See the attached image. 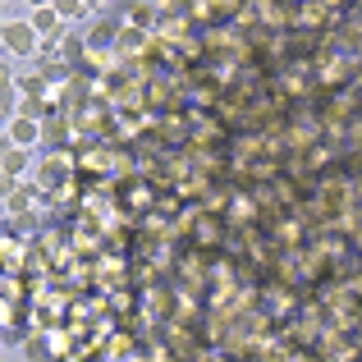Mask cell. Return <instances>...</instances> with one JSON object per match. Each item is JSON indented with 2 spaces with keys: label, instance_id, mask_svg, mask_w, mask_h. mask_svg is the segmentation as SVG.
Returning <instances> with one entry per match:
<instances>
[{
  "label": "cell",
  "instance_id": "6da1fadb",
  "mask_svg": "<svg viewBox=\"0 0 362 362\" xmlns=\"http://www.w3.org/2000/svg\"><path fill=\"white\" fill-rule=\"evenodd\" d=\"M0 37H5V46L14 55H33L37 51V28L28 23V18H9V23H0Z\"/></svg>",
  "mask_w": 362,
  "mask_h": 362
},
{
  "label": "cell",
  "instance_id": "7a4b0ae2",
  "mask_svg": "<svg viewBox=\"0 0 362 362\" xmlns=\"http://www.w3.org/2000/svg\"><path fill=\"white\" fill-rule=\"evenodd\" d=\"M37 138H42V124H37V119H23V115L9 119V142H14V147H23V151H28Z\"/></svg>",
  "mask_w": 362,
  "mask_h": 362
},
{
  "label": "cell",
  "instance_id": "3957f363",
  "mask_svg": "<svg viewBox=\"0 0 362 362\" xmlns=\"http://www.w3.org/2000/svg\"><path fill=\"white\" fill-rule=\"evenodd\" d=\"M28 23H33L37 33H60V9L55 5H37L33 14H28Z\"/></svg>",
  "mask_w": 362,
  "mask_h": 362
},
{
  "label": "cell",
  "instance_id": "277c9868",
  "mask_svg": "<svg viewBox=\"0 0 362 362\" xmlns=\"http://www.w3.org/2000/svg\"><path fill=\"white\" fill-rule=\"evenodd\" d=\"M0 170H5L9 179H18V175L28 170V151H23V147H9L5 156H0Z\"/></svg>",
  "mask_w": 362,
  "mask_h": 362
},
{
  "label": "cell",
  "instance_id": "5b68a950",
  "mask_svg": "<svg viewBox=\"0 0 362 362\" xmlns=\"http://www.w3.org/2000/svg\"><path fill=\"white\" fill-rule=\"evenodd\" d=\"M60 170H64V160H46L42 165V184H60Z\"/></svg>",
  "mask_w": 362,
  "mask_h": 362
},
{
  "label": "cell",
  "instance_id": "8992f818",
  "mask_svg": "<svg viewBox=\"0 0 362 362\" xmlns=\"http://www.w3.org/2000/svg\"><path fill=\"white\" fill-rule=\"evenodd\" d=\"M115 37V23H92V37L88 42H110Z\"/></svg>",
  "mask_w": 362,
  "mask_h": 362
},
{
  "label": "cell",
  "instance_id": "52a82bcc",
  "mask_svg": "<svg viewBox=\"0 0 362 362\" xmlns=\"http://www.w3.org/2000/svg\"><path fill=\"white\" fill-rule=\"evenodd\" d=\"M14 193H18V184L5 175V170H0V197H14Z\"/></svg>",
  "mask_w": 362,
  "mask_h": 362
}]
</instances>
